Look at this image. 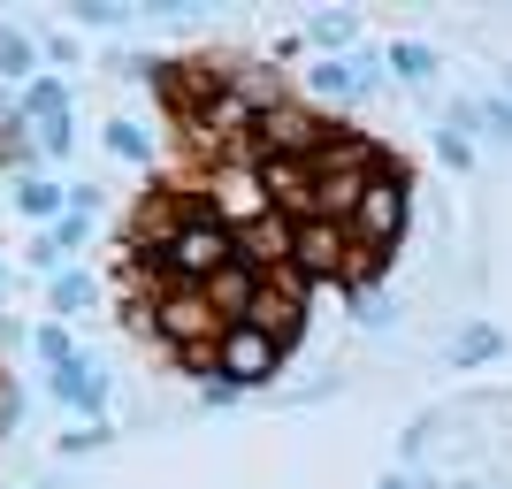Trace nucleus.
<instances>
[{
    "label": "nucleus",
    "instance_id": "obj_1",
    "mask_svg": "<svg viewBox=\"0 0 512 489\" xmlns=\"http://www.w3.org/2000/svg\"><path fill=\"white\" fill-rule=\"evenodd\" d=\"M406 222H413V184H406V169L390 161V169H375V184L360 192V207H352L344 237H352L360 253H390V245L406 237Z\"/></svg>",
    "mask_w": 512,
    "mask_h": 489
},
{
    "label": "nucleus",
    "instance_id": "obj_2",
    "mask_svg": "<svg viewBox=\"0 0 512 489\" xmlns=\"http://www.w3.org/2000/svg\"><path fill=\"white\" fill-rule=\"evenodd\" d=\"M230 260H237V237L199 207L192 222H176V230H169V245H161V276H169V283H199V291H207Z\"/></svg>",
    "mask_w": 512,
    "mask_h": 489
},
{
    "label": "nucleus",
    "instance_id": "obj_3",
    "mask_svg": "<svg viewBox=\"0 0 512 489\" xmlns=\"http://www.w3.org/2000/svg\"><path fill=\"white\" fill-rule=\"evenodd\" d=\"M214 375H222V390H268L283 375V344L268 337V329H253V321H230L222 337H214Z\"/></svg>",
    "mask_w": 512,
    "mask_h": 489
},
{
    "label": "nucleus",
    "instance_id": "obj_4",
    "mask_svg": "<svg viewBox=\"0 0 512 489\" xmlns=\"http://www.w3.org/2000/svg\"><path fill=\"white\" fill-rule=\"evenodd\" d=\"M329 138H337V130H321V115H306V107H291V100H268L260 123H253L260 161H314Z\"/></svg>",
    "mask_w": 512,
    "mask_h": 489
},
{
    "label": "nucleus",
    "instance_id": "obj_5",
    "mask_svg": "<svg viewBox=\"0 0 512 489\" xmlns=\"http://www.w3.org/2000/svg\"><path fill=\"white\" fill-rule=\"evenodd\" d=\"M291 268H299L306 283H337L344 268H352V237H344V222H329V214L291 222Z\"/></svg>",
    "mask_w": 512,
    "mask_h": 489
},
{
    "label": "nucleus",
    "instance_id": "obj_6",
    "mask_svg": "<svg viewBox=\"0 0 512 489\" xmlns=\"http://www.w3.org/2000/svg\"><path fill=\"white\" fill-rule=\"evenodd\" d=\"M207 214H214L230 237L253 230L260 214H276V207H268V192H260V169H237V161H230V169H214V176H207Z\"/></svg>",
    "mask_w": 512,
    "mask_h": 489
},
{
    "label": "nucleus",
    "instance_id": "obj_7",
    "mask_svg": "<svg viewBox=\"0 0 512 489\" xmlns=\"http://www.w3.org/2000/svg\"><path fill=\"white\" fill-rule=\"evenodd\" d=\"M46 390H54L62 405H77L85 421H107V375H100V360H85V352H77L69 367H54V375H46Z\"/></svg>",
    "mask_w": 512,
    "mask_h": 489
},
{
    "label": "nucleus",
    "instance_id": "obj_8",
    "mask_svg": "<svg viewBox=\"0 0 512 489\" xmlns=\"http://www.w3.org/2000/svg\"><path fill=\"white\" fill-rule=\"evenodd\" d=\"M260 283H268V276H260V268H245V260H230V268H222V276L207 283L214 314H222V321H245V314H253V298H260Z\"/></svg>",
    "mask_w": 512,
    "mask_h": 489
},
{
    "label": "nucleus",
    "instance_id": "obj_9",
    "mask_svg": "<svg viewBox=\"0 0 512 489\" xmlns=\"http://www.w3.org/2000/svg\"><path fill=\"white\" fill-rule=\"evenodd\" d=\"M31 69H39V31L0 23V85H31Z\"/></svg>",
    "mask_w": 512,
    "mask_h": 489
},
{
    "label": "nucleus",
    "instance_id": "obj_10",
    "mask_svg": "<svg viewBox=\"0 0 512 489\" xmlns=\"http://www.w3.org/2000/svg\"><path fill=\"white\" fill-rule=\"evenodd\" d=\"M69 207V184H54V176H23L16 184V214L23 222H62Z\"/></svg>",
    "mask_w": 512,
    "mask_h": 489
},
{
    "label": "nucleus",
    "instance_id": "obj_11",
    "mask_svg": "<svg viewBox=\"0 0 512 489\" xmlns=\"http://www.w3.org/2000/svg\"><path fill=\"white\" fill-rule=\"evenodd\" d=\"M69 115V85L62 77H31V85H23V123L39 130V123H62Z\"/></svg>",
    "mask_w": 512,
    "mask_h": 489
},
{
    "label": "nucleus",
    "instance_id": "obj_12",
    "mask_svg": "<svg viewBox=\"0 0 512 489\" xmlns=\"http://www.w3.org/2000/svg\"><path fill=\"white\" fill-rule=\"evenodd\" d=\"M367 85H375L367 62H321L314 69V92H337V100H352V92H367Z\"/></svg>",
    "mask_w": 512,
    "mask_h": 489
},
{
    "label": "nucleus",
    "instance_id": "obj_13",
    "mask_svg": "<svg viewBox=\"0 0 512 489\" xmlns=\"http://www.w3.org/2000/svg\"><path fill=\"white\" fill-rule=\"evenodd\" d=\"M383 62L398 69L406 85H428V77H436V54H428L421 39H390V54H383Z\"/></svg>",
    "mask_w": 512,
    "mask_h": 489
},
{
    "label": "nucleus",
    "instance_id": "obj_14",
    "mask_svg": "<svg viewBox=\"0 0 512 489\" xmlns=\"http://www.w3.org/2000/svg\"><path fill=\"white\" fill-rule=\"evenodd\" d=\"M92 298H100L92 268H62V276H54V314H77V306H92Z\"/></svg>",
    "mask_w": 512,
    "mask_h": 489
},
{
    "label": "nucleus",
    "instance_id": "obj_15",
    "mask_svg": "<svg viewBox=\"0 0 512 489\" xmlns=\"http://www.w3.org/2000/svg\"><path fill=\"white\" fill-rule=\"evenodd\" d=\"M107 153H115V161H138V169H146L153 161V138L138 123H107Z\"/></svg>",
    "mask_w": 512,
    "mask_h": 489
},
{
    "label": "nucleus",
    "instance_id": "obj_16",
    "mask_svg": "<svg viewBox=\"0 0 512 489\" xmlns=\"http://www.w3.org/2000/svg\"><path fill=\"white\" fill-rule=\"evenodd\" d=\"M107 444H115V421H85L62 436V459H85V451H107Z\"/></svg>",
    "mask_w": 512,
    "mask_h": 489
},
{
    "label": "nucleus",
    "instance_id": "obj_17",
    "mask_svg": "<svg viewBox=\"0 0 512 489\" xmlns=\"http://www.w3.org/2000/svg\"><path fill=\"white\" fill-rule=\"evenodd\" d=\"M306 39H314V46H352V39H360V23H352V16H329V8H321V16L306 23Z\"/></svg>",
    "mask_w": 512,
    "mask_h": 489
},
{
    "label": "nucleus",
    "instance_id": "obj_18",
    "mask_svg": "<svg viewBox=\"0 0 512 489\" xmlns=\"http://www.w3.org/2000/svg\"><path fill=\"white\" fill-rule=\"evenodd\" d=\"M497 352H505V337H497V329H467L451 360H459V367H482V360H497Z\"/></svg>",
    "mask_w": 512,
    "mask_h": 489
},
{
    "label": "nucleus",
    "instance_id": "obj_19",
    "mask_svg": "<svg viewBox=\"0 0 512 489\" xmlns=\"http://www.w3.org/2000/svg\"><path fill=\"white\" fill-rule=\"evenodd\" d=\"M77 23H85V31H123L130 8H123V0H85V8H77Z\"/></svg>",
    "mask_w": 512,
    "mask_h": 489
},
{
    "label": "nucleus",
    "instance_id": "obj_20",
    "mask_svg": "<svg viewBox=\"0 0 512 489\" xmlns=\"http://www.w3.org/2000/svg\"><path fill=\"white\" fill-rule=\"evenodd\" d=\"M31 352H39L46 367H69V360H77V344H69L62 329H31Z\"/></svg>",
    "mask_w": 512,
    "mask_h": 489
},
{
    "label": "nucleus",
    "instance_id": "obj_21",
    "mask_svg": "<svg viewBox=\"0 0 512 489\" xmlns=\"http://www.w3.org/2000/svg\"><path fill=\"white\" fill-rule=\"evenodd\" d=\"M77 146V115H62V123H39V153H69Z\"/></svg>",
    "mask_w": 512,
    "mask_h": 489
},
{
    "label": "nucleus",
    "instance_id": "obj_22",
    "mask_svg": "<svg viewBox=\"0 0 512 489\" xmlns=\"http://www.w3.org/2000/svg\"><path fill=\"white\" fill-rule=\"evenodd\" d=\"M39 54L62 62V69H77V39H69V31H39Z\"/></svg>",
    "mask_w": 512,
    "mask_h": 489
},
{
    "label": "nucleus",
    "instance_id": "obj_23",
    "mask_svg": "<svg viewBox=\"0 0 512 489\" xmlns=\"http://www.w3.org/2000/svg\"><path fill=\"white\" fill-rule=\"evenodd\" d=\"M85 230H92L85 214H62V222H54V230H46V237H54V245H62V253H77V245H85Z\"/></svg>",
    "mask_w": 512,
    "mask_h": 489
},
{
    "label": "nucleus",
    "instance_id": "obj_24",
    "mask_svg": "<svg viewBox=\"0 0 512 489\" xmlns=\"http://www.w3.org/2000/svg\"><path fill=\"white\" fill-rule=\"evenodd\" d=\"M31 268H46V276H62V268H69V253L54 245V237H39V245H31Z\"/></svg>",
    "mask_w": 512,
    "mask_h": 489
},
{
    "label": "nucleus",
    "instance_id": "obj_25",
    "mask_svg": "<svg viewBox=\"0 0 512 489\" xmlns=\"http://www.w3.org/2000/svg\"><path fill=\"white\" fill-rule=\"evenodd\" d=\"M436 153H444L451 169H474V146H467V138H459V130H444V138H436Z\"/></svg>",
    "mask_w": 512,
    "mask_h": 489
},
{
    "label": "nucleus",
    "instance_id": "obj_26",
    "mask_svg": "<svg viewBox=\"0 0 512 489\" xmlns=\"http://www.w3.org/2000/svg\"><path fill=\"white\" fill-rule=\"evenodd\" d=\"M375 489H413V482H406V474H383V482H375Z\"/></svg>",
    "mask_w": 512,
    "mask_h": 489
},
{
    "label": "nucleus",
    "instance_id": "obj_27",
    "mask_svg": "<svg viewBox=\"0 0 512 489\" xmlns=\"http://www.w3.org/2000/svg\"><path fill=\"white\" fill-rule=\"evenodd\" d=\"M54 489H62V482H54Z\"/></svg>",
    "mask_w": 512,
    "mask_h": 489
}]
</instances>
